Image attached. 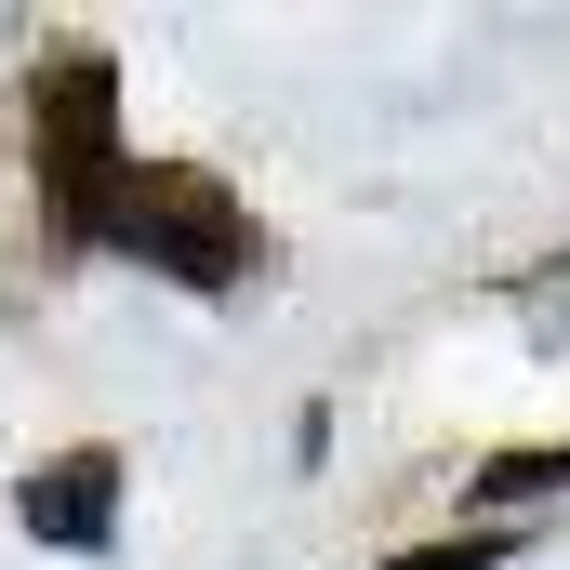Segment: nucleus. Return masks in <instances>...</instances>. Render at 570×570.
I'll return each mask as SVG.
<instances>
[{
  "label": "nucleus",
  "instance_id": "1",
  "mask_svg": "<svg viewBox=\"0 0 570 570\" xmlns=\"http://www.w3.org/2000/svg\"><path fill=\"white\" fill-rule=\"evenodd\" d=\"M94 226H107V239H134V253H159V266H186V279H239V213H226L213 186L146 173V186H120Z\"/></svg>",
  "mask_w": 570,
  "mask_h": 570
},
{
  "label": "nucleus",
  "instance_id": "2",
  "mask_svg": "<svg viewBox=\"0 0 570 570\" xmlns=\"http://www.w3.org/2000/svg\"><path fill=\"white\" fill-rule=\"evenodd\" d=\"M40 159H53V186H67L80 226L120 199V173H107V67H67V80H53V107H40Z\"/></svg>",
  "mask_w": 570,
  "mask_h": 570
},
{
  "label": "nucleus",
  "instance_id": "3",
  "mask_svg": "<svg viewBox=\"0 0 570 570\" xmlns=\"http://www.w3.org/2000/svg\"><path fill=\"white\" fill-rule=\"evenodd\" d=\"M107 518H120V464H107V451H67V464H40V478H27V531H40V544L94 558V544H107Z\"/></svg>",
  "mask_w": 570,
  "mask_h": 570
},
{
  "label": "nucleus",
  "instance_id": "4",
  "mask_svg": "<svg viewBox=\"0 0 570 570\" xmlns=\"http://www.w3.org/2000/svg\"><path fill=\"white\" fill-rule=\"evenodd\" d=\"M504 544H425V558H399V570H491Z\"/></svg>",
  "mask_w": 570,
  "mask_h": 570
}]
</instances>
